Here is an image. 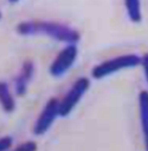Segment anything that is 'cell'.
<instances>
[{"label": "cell", "mask_w": 148, "mask_h": 151, "mask_svg": "<svg viewBox=\"0 0 148 151\" xmlns=\"http://www.w3.org/2000/svg\"><path fill=\"white\" fill-rule=\"evenodd\" d=\"M90 87V81L85 76L79 77L60 101V116H67L75 109Z\"/></svg>", "instance_id": "obj_3"}, {"label": "cell", "mask_w": 148, "mask_h": 151, "mask_svg": "<svg viewBox=\"0 0 148 151\" xmlns=\"http://www.w3.org/2000/svg\"><path fill=\"white\" fill-rule=\"evenodd\" d=\"M13 145L12 136H2L0 137V151H7Z\"/></svg>", "instance_id": "obj_11"}, {"label": "cell", "mask_w": 148, "mask_h": 151, "mask_svg": "<svg viewBox=\"0 0 148 151\" xmlns=\"http://www.w3.org/2000/svg\"><path fill=\"white\" fill-rule=\"evenodd\" d=\"M141 67H142V69H144L145 77H146V81H147V84H148V52L145 53V54L141 57Z\"/></svg>", "instance_id": "obj_12"}, {"label": "cell", "mask_w": 148, "mask_h": 151, "mask_svg": "<svg viewBox=\"0 0 148 151\" xmlns=\"http://www.w3.org/2000/svg\"><path fill=\"white\" fill-rule=\"evenodd\" d=\"M78 58V46L71 44L64 47L50 65V74L53 77L65 75L74 65Z\"/></svg>", "instance_id": "obj_5"}, {"label": "cell", "mask_w": 148, "mask_h": 151, "mask_svg": "<svg viewBox=\"0 0 148 151\" xmlns=\"http://www.w3.org/2000/svg\"><path fill=\"white\" fill-rule=\"evenodd\" d=\"M0 20H1V13H0Z\"/></svg>", "instance_id": "obj_13"}, {"label": "cell", "mask_w": 148, "mask_h": 151, "mask_svg": "<svg viewBox=\"0 0 148 151\" xmlns=\"http://www.w3.org/2000/svg\"><path fill=\"white\" fill-rule=\"evenodd\" d=\"M16 31L22 36H48L68 45H76L81 38L80 32L73 27L52 21H23L17 24Z\"/></svg>", "instance_id": "obj_1"}, {"label": "cell", "mask_w": 148, "mask_h": 151, "mask_svg": "<svg viewBox=\"0 0 148 151\" xmlns=\"http://www.w3.org/2000/svg\"><path fill=\"white\" fill-rule=\"evenodd\" d=\"M0 105L4 109V111L7 113L13 112L16 107L14 96L11 92V89L8 87L7 82L5 81H0Z\"/></svg>", "instance_id": "obj_8"}, {"label": "cell", "mask_w": 148, "mask_h": 151, "mask_svg": "<svg viewBox=\"0 0 148 151\" xmlns=\"http://www.w3.org/2000/svg\"><path fill=\"white\" fill-rule=\"evenodd\" d=\"M141 65V55L136 53H126L102 61L91 69V76L96 80L104 78L123 69L134 68Z\"/></svg>", "instance_id": "obj_2"}, {"label": "cell", "mask_w": 148, "mask_h": 151, "mask_svg": "<svg viewBox=\"0 0 148 151\" xmlns=\"http://www.w3.org/2000/svg\"><path fill=\"white\" fill-rule=\"evenodd\" d=\"M12 151H37V144L34 141H27L17 145L14 150Z\"/></svg>", "instance_id": "obj_10"}, {"label": "cell", "mask_w": 148, "mask_h": 151, "mask_svg": "<svg viewBox=\"0 0 148 151\" xmlns=\"http://www.w3.org/2000/svg\"><path fill=\"white\" fill-rule=\"evenodd\" d=\"M138 104H139V119H140V127L144 137L145 150L148 151V91L142 90L138 96Z\"/></svg>", "instance_id": "obj_7"}, {"label": "cell", "mask_w": 148, "mask_h": 151, "mask_svg": "<svg viewBox=\"0 0 148 151\" xmlns=\"http://www.w3.org/2000/svg\"><path fill=\"white\" fill-rule=\"evenodd\" d=\"M35 73V65L31 60H25L22 63V67L17 75L14 77V90L17 96H23L27 90L28 86L34 76Z\"/></svg>", "instance_id": "obj_6"}, {"label": "cell", "mask_w": 148, "mask_h": 151, "mask_svg": "<svg viewBox=\"0 0 148 151\" xmlns=\"http://www.w3.org/2000/svg\"><path fill=\"white\" fill-rule=\"evenodd\" d=\"M124 5L130 21L132 23H140L142 21L141 2L139 0H126Z\"/></svg>", "instance_id": "obj_9"}, {"label": "cell", "mask_w": 148, "mask_h": 151, "mask_svg": "<svg viewBox=\"0 0 148 151\" xmlns=\"http://www.w3.org/2000/svg\"><path fill=\"white\" fill-rule=\"evenodd\" d=\"M58 116H60V101L57 98H50L37 116L33 127V133L37 136L45 134Z\"/></svg>", "instance_id": "obj_4"}]
</instances>
